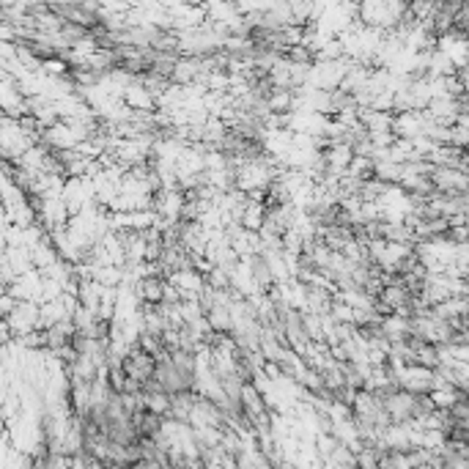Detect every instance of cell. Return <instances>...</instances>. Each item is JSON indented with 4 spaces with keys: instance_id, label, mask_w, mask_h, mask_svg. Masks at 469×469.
<instances>
[{
    "instance_id": "6da1fadb",
    "label": "cell",
    "mask_w": 469,
    "mask_h": 469,
    "mask_svg": "<svg viewBox=\"0 0 469 469\" xmlns=\"http://www.w3.org/2000/svg\"><path fill=\"white\" fill-rule=\"evenodd\" d=\"M337 154H349V151H346V148H337ZM332 159H335V162H337V165H340V162H346V159H349V157H332Z\"/></svg>"
}]
</instances>
